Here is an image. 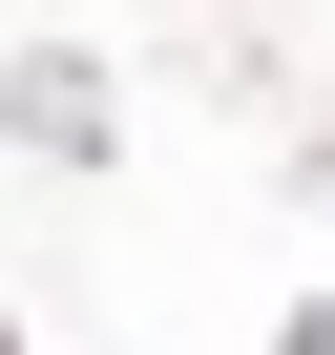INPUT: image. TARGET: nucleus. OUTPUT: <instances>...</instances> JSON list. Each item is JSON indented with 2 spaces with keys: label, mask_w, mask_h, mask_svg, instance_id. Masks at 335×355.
Returning <instances> with one entry per match:
<instances>
[{
  "label": "nucleus",
  "mask_w": 335,
  "mask_h": 355,
  "mask_svg": "<svg viewBox=\"0 0 335 355\" xmlns=\"http://www.w3.org/2000/svg\"><path fill=\"white\" fill-rule=\"evenodd\" d=\"M272 355H335V334H314V313H293V334H272Z\"/></svg>",
  "instance_id": "1"
},
{
  "label": "nucleus",
  "mask_w": 335,
  "mask_h": 355,
  "mask_svg": "<svg viewBox=\"0 0 335 355\" xmlns=\"http://www.w3.org/2000/svg\"><path fill=\"white\" fill-rule=\"evenodd\" d=\"M0 355H22V313H0Z\"/></svg>",
  "instance_id": "2"
}]
</instances>
